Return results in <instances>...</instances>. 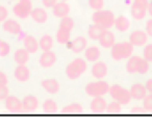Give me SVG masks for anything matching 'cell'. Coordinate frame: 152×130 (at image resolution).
Segmentation results:
<instances>
[{
	"label": "cell",
	"mask_w": 152,
	"mask_h": 130,
	"mask_svg": "<svg viewBox=\"0 0 152 130\" xmlns=\"http://www.w3.org/2000/svg\"><path fill=\"white\" fill-rule=\"evenodd\" d=\"M126 70L128 73L145 74L149 71V61L140 56H131L127 61Z\"/></svg>",
	"instance_id": "cell-1"
},
{
	"label": "cell",
	"mask_w": 152,
	"mask_h": 130,
	"mask_svg": "<svg viewBox=\"0 0 152 130\" xmlns=\"http://www.w3.org/2000/svg\"><path fill=\"white\" fill-rule=\"evenodd\" d=\"M133 52V45L130 42L118 43L112 47V57L115 61H122L131 56Z\"/></svg>",
	"instance_id": "cell-2"
},
{
	"label": "cell",
	"mask_w": 152,
	"mask_h": 130,
	"mask_svg": "<svg viewBox=\"0 0 152 130\" xmlns=\"http://www.w3.org/2000/svg\"><path fill=\"white\" fill-rule=\"evenodd\" d=\"M115 15L110 11H98L94 13L93 21L95 24L101 26L104 29L113 27L115 25Z\"/></svg>",
	"instance_id": "cell-3"
},
{
	"label": "cell",
	"mask_w": 152,
	"mask_h": 130,
	"mask_svg": "<svg viewBox=\"0 0 152 130\" xmlns=\"http://www.w3.org/2000/svg\"><path fill=\"white\" fill-rule=\"evenodd\" d=\"M110 94L112 98L115 101L119 102L121 105H126L131 101L132 97H131L130 91L126 90V88H122V86L115 84V85L110 88Z\"/></svg>",
	"instance_id": "cell-4"
},
{
	"label": "cell",
	"mask_w": 152,
	"mask_h": 130,
	"mask_svg": "<svg viewBox=\"0 0 152 130\" xmlns=\"http://www.w3.org/2000/svg\"><path fill=\"white\" fill-rule=\"evenodd\" d=\"M86 70H87V63L83 58H76L71 64H69L66 73L70 79L74 80L80 77L81 74L86 72Z\"/></svg>",
	"instance_id": "cell-5"
},
{
	"label": "cell",
	"mask_w": 152,
	"mask_h": 130,
	"mask_svg": "<svg viewBox=\"0 0 152 130\" xmlns=\"http://www.w3.org/2000/svg\"><path fill=\"white\" fill-rule=\"evenodd\" d=\"M86 92L89 96L92 97H100L107 94L110 92V85L106 81L100 80L97 82H91L86 88Z\"/></svg>",
	"instance_id": "cell-6"
},
{
	"label": "cell",
	"mask_w": 152,
	"mask_h": 130,
	"mask_svg": "<svg viewBox=\"0 0 152 130\" xmlns=\"http://www.w3.org/2000/svg\"><path fill=\"white\" fill-rule=\"evenodd\" d=\"M148 0H133L131 7V16L135 20H142L145 18L148 9Z\"/></svg>",
	"instance_id": "cell-7"
},
{
	"label": "cell",
	"mask_w": 152,
	"mask_h": 130,
	"mask_svg": "<svg viewBox=\"0 0 152 130\" xmlns=\"http://www.w3.org/2000/svg\"><path fill=\"white\" fill-rule=\"evenodd\" d=\"M32 12V3L30 0H20L14 7V14L20 19H27Z\"/></svg>",
	"instance_id": "cell-8"
},
{
	"label": "cell",
	"mask_w": 152,
	"mask_h": 130,
	"mask_svg": "<svg viewBox=\"0 0 152 130\" xmlns=\"http://www.w3.org/2000/svg\"><path fill=\"white\" fill-rule=\"evenodd\" d=\"M148 40V34L147 32L142 31V30H137V31H133L130 34V38L129 41L133 46H143L147 43Z\"/></svg>",
	"instance_id": "cell-9"
},
{
	"label": "cell",
	"mask_w": 152,
	"mask_h": 130,
	"mask_svg": "<svg viewBox=\"0 0 152 130\" xmlns=\"http://www.w3.org/2000/svg\"><path fill=\"white\" fill-rule=\"evenodd\" d=\"M99 43L104 48H112L115 45V36L112 31L105 29L99 38Z\"/></svg>",
	"instance_id": "cell-10"
},
{
	"label": "cell",
	"mask_w": 152,
	"mask_h": 130,
	"mask_svg": "<svg viewBox=\"0 0 152 130\" xmlns=\"http://www.w3.org/2000/svg\"><path fill=\"white\" fill-rule=\"evenodd\" d=\"M5 107L9 110L14 111V112H19L22 110L23 106H22V102L15 96H9L5 99Z\"/></svg>",
	"instance_id": "cell-11"
},
{
	"label": "cell",
	"mask_w": 152,
	"mask_h": 130,
	"mask_svg": "<svg viewBox=\"0 0 152 130\" xmlns=\"http://www.w3.org/2000/svg\"><path fill=\"white\" fill-rule=\"evenodd\" d=\"M130 94H131V97H132L133 99H135V100H143L146 97V95H147V90H146L145 85L137 83L131 86Z\"/></svg>",
	"instance_id": "cell-12"
},
{
	"label": "cell",
	"mask_w": 152,
	"mask_h": 130,
	"mask_svg": "<svg viewBox=\"0 0 152 130\" xmlns=\"http://www.w3.org/2000/svg\"><path fill=\"white\" fill-rule=\"evenodd\" d=\"M94 77L97 79H102L106 76L107 74V66L103 61H98L93 66V70H92Z\"/></svg>",
	"instance_id": "cell-13"
},
{
	"label": "cell",
	"mask_w": 152,
	"mask_h": 130,
	"mask_svg": "<svg viewBox=\"0 0 152 130\" xmlns=\"http://www.w3.org/2000/svg\"><path fill=\"white\" fill-rule=\"evenodd\" d=\"M56 61V55L50 51H44L40 58V65L44 68H49L53 66Z\"/></svg>",
	"instance_id": "cell-14"
},
{
	"label": "cell",
	"mask_w": 152,
	"mask_h": 130,
	"mask_svg": "<svg viewBox=\"0 0 152 130\" xmlns=\"http://www.w3.org/2000/svg\"><path fill=\"white\" fill-rule=\"evenodd\" d=\"M70 7L66 2H58L53 7V14L57 18H65L69 15Z\"/></svg>",
	"instance_id": "cell-15"
},
{
	"label": "cell",
	"mask_w": 152,
	"mask_h": 130,
	"mask_svg": "<svg viewBox=\"0 0 152 130\" xmlns=\"http://www.w3.org/2000/svg\"><path fill=\"white\" fill-rule=\"evenodd\" d=\"M22 106H23L24 110H27V111L36 110L39 106V101L34 96L28 95L22 101Z\"/></svg>",
	"instance_id": "cell-16"
},
{
	"label": "cell",
	"mask_w": 152,
	"mask_h": 130,
	"mask_svg": "<svg viewBox=\"0 0 152 130\" xmlns=\"http://www.w3.org/2000/svg\"><path fill=\"white\" fill-rule=\"evenodd\" d=\"M15 77L19 81H27L30 77V72L25 65H19L15 70Z\"/></svg>",
	"instance_id": "cell-17"
},
{
	"label": "cell",
	"mask_w": 152,
	"mask_h": 130,
	"mask_svg": "<svg viewBox=\"0 0 152 130\" xmlns=\"http://www.w3.org/2000/svg\"><path fill=\"white\" fill-rule=\"evenodd\" d=\"M106 101L102 98V96L100 97H95L93 101L91 103V109L95 112H103L104 110H106Z\"/></svg>",
	"instance_id": "cell-18"
},
{
	"label": "cell",
	"mask_w": 152,
	"mask_h": 130,
	"mask_svg": "<svg viewBox=\"0 0 152 130\" xmlns=\"http://www.w3.org/2000/svg\"><path fill=\"white\" fill-rule=\"evenodd\" d=\"M3 29L13 34H19L22 32L21 26L15 20H7V21H5L4 24H3Z\"/></svg>",
	"instance_id": "cell-19"
},
{
	"label": "cell",
	"mask_w": 152,
	"mask_h": 130,
	"mask_svg": "<svg viewBox=\"0 0 152 130\" xmlns=\"http://www.w3.org/2000/svg\"><path fill=\"white\" fill-rule=\"evenodd\" d=\"M39 46L40 44L32 36H27L24 40V47L29 53H36L39 49Z\"/></svg>",
	"instance_id": "cell-20"
},
{
	"label": "cell",
	"mask_w": 152,
	"mask_h": 130,
	"mask_svg": "<svg viewBox=\"0 0 152 130\" xmlns=\"http://www.w3.org/2000/svg\"><path fill=\"white\" fill-rule=\"evenodd\" d=\"M42 86L49 93V94H56L59 91V83L55 79L43 80Z\"/></svg>",
	"instance_id": "cell-21"
},
{
	"label": "cell",
	"mask_w": 152,
	"mask_h": 130,
	"mask_svg": "<svg viewBox=\"0 0 152 130\" xmlns=\"http://www.w3.org/2000/svg\"><path fill=\"white\" fill-rule=\"evenodd\" d=\"M86 47H87V40H86L83 37H78V38H76L71 45L72 51L75 53L83 52V51L86 49Z\"/></svg>",
	"instance_id": "cell-22"
},
{
	"label": "cell",
	"mask_w": 152,
	"mask_h": 130,
	"mask_svg": "<svg viewBox=\"0 0 152 130\" xmlns=\"http://www.w3.org/2000/svg\"><path fill=\"white\" fill-rule=\"evenodd\" d=\"M30 16H31L32 19L36 22H38V23H45V22L47 21V19H48V15H47L46 12L43 9H39V7L38 9H32L31 15Z\"/></svg>",
	"instance_id": "cell-23"
},
{
	"label": "cell",
	"mask_w": 152,
	"mask_h": 130,
	"mask_svg": "<svg viewBox=\"0 0 152 130\" xmlns=\"http://www.w3.org/2000/svg\"><path fill=\"white\" fill-rule=\"evenodd\" d=\"M29 59V52L26 49H19L15 53V61L18 65H25Z\"/></svg>",
	"instance_id": "cell-24"
},
{
	"label": "cell",
	"mask_w": 152,
	"mask_h": 130,
	"mask_svg": "<svg viewBox=\"0 0 152 130\" xmlns=\"http://www.w3.org/2000/svg\"><path fill=\"white\" fill-rule=\"evenodd\" d=\"M115 25H116V28L119 31H126L129 28V26H130V22L126 17L120 16V17L115 20Z\"/></svg>",
	"instance_id": "cell-25"
},
{
	"label": "cell",
	"mask_w": 152,
	"mask_h": 130,
	"mask_svg": "<svg viewBox=\"0 0 152 130\" xmlns=\"http://www.w3.org/2000/svg\"><path fill=\"white\" fill-rule=\"evenodd\" d=\"M70 37H71V31L70 30L59 27L58 31L56 34V40L59 44H67L70 40Z\"/></svg>",
	"instance_id": "cell-26"
},
{
	"label": "cell",
	"mask_w": 152,
	"mask_h": 130,
	"mask_svg": "<svg viewBox=\"0 0 152 130\" xmlns=\"http://www.w3.org/2000/svg\"><path fill=\"white\" fill-rule=\"evenodd\" d=\"M104 28H102L101 26L97 25V24H94V25H91L89 28V37L94 41L99 40L100 36L102 34V32L104 31Z\"/></svg>",
	"instance_id": "cell-27"
},
{
	"label": "cell",
	"mask_w": 152,
	"mask_h": 130,
	"mask_svg": "<svg viewBox=\"0 0 152 130\" xmlns=\"http://www.w3.org/2000/svg\"><path fill=\"white\" fill-rule=\"evenodd\" d=\"M86 57H87L88 61H96L99 59L100 57V50L99 48L97 47L93 46V47H90L86 50Z\"/></svg>",
	"instance_id": "cell-28"
},
{
	"label": "cell",
	"mask_w": 152,
	"mask_h": 130,
	"mask_svg": "<svg viewBox=\"0 0 152 130\" xmlns=\"http://www.w3.org/2000/svg\"><path fill=\"white\" fill-rule=\"evenodd\" d=\"M83 110V106L78 103H74V104H70L68 106L64 107L61 112L68 113V115H75V113H81Z\"/></svg>",
	"instance_id": "cell-29"
},
{
	"label": "cell",
	"mask_w": 152,
	"mask_h": 130,
	"mask_svg": "<svg viewBox=\"0 0 152 130\" xmlns=\"http://www.w3.org/2000/svg\"><path fill=\"white\" fill-rule=\"evenodd\" d=\"M53 46L52 38L48 34H45L40 41V47L43 51H50Z\"/></svg>",
	"instance_id": "cell-30"
},
{
	"label": "cell",
	"mask_w": 152,
	"mask_h": 130,
	"mask_svg": "<svg viewBox=\"0 0 152 130\" xmlns=\"http://www.w3.org/2000/svg\"><path fill=\"white\" fill-rule=\"evenodd\" d=\"M43 108L47 113H55L57 111V105L52 99H48V100L45 101Z\"/></svg>",
	"instance_id": "cell-31"
},
{
	"label": "cell",
	"mask_w": 152,
	"mask_h": 130,
	"mask_svg": "<svg viewBox=\"0 0 152 130\" xmlns=\"http://www.w3.org/2000/svg\"><path fill=\"white\" fill-rule=\"evenodd\" d=\"M59 27L65 28V29L72 31V29H73V27H74L73 19H72V18H70V17H68V16H67V17H65V18H63V19H61V24H59Z\"/></svg>",
	"instance_id": "cell-32"
},
{
	"label": "cell",
	"mask_w": 152,
	"mask_h": 130,
	"mask_svg": "<svg viewBox=\"0 0 152 130\" xmlns=\"http://www.w3.org/2000/svg\"><path fill=\"white\" fill-rule=\"evenodd\" d=\"M106 111H107L108 113H119L121 111V104L119 102H117V101H115V102H112L110 104L107 105V107H106Z\"/></svg>",
	"instance_id": "cell-33"
},
{
	"label": "cell",
	"mask_w": 152,
	"mask_h": 130,
	"mask_svg": "<svg viewBox=\"0 0 152 130\" xmlns=\"http://www.w3.org/2000/svg\"><path fill=\"white\" fill-rule=\"evenodd\" d=\"M143 106L147 111H152V94H147L143 99Z\"/></svg>",
	"instance_id": "cell-34"
},
{
	"label": "cell",
	"mask_w": 152,
	"mask_h": 130,
	"mask_svg": "<svg viewBox=\"0 0 152 130\" xmlns=\"http://www.w3.org/2000/svg\"><path fill=\"white\" fill-rule=\"evenodd\" d=\"M144 58L149 63H152V44H148L144 49Z\"/></svg>",
	"instance_id": "cell-35"
},
{
	"label": "cell",
	"mask_w": 152,
	"mask_h": 130,
	"mask_svg": "<svg viewBox=\"0 0 152 130\" xmlns=\"http://www.w3.org/2000/svg\"><path fill=\"white\" fill-rule=\"evenodd\" d=\"M89 4L92 9H96V11H100L103 7L104 1L103 0H89Z\"/></svg>",
	"instance_id": "cell-36"
},
{
	"label": "cell",
	"mask_w": 152,
	"mask_h": 130,
	"mask_svg": "<svg viewBox=\"0 0 152 130\" xmlns=\"http://www.w3.org/2000/svg\"><path fill=\"white\" fill-rule=\"evenodd\" d=\"M10 51H11L10 45L2 41V43L0 45V56H7L10 53Z\"/></svg>",
	"instance_id": "cell-37"
},
{
	"label": "cell",
	"mask_w": 152,
	"mask_h": 130,
	"mask_svg": "<svg viewBox=\"0 0 152 130\" xmlns=\"http://www.w3.org/2000/svg\"><path fill=\"white\" fill-rule=\"evenodd\" d=\"M10 96V90L7 85H0V100H5Z\"/></svg>",
	"instance_id": "cell-38"
},
{
	"label": "cell",
	"mask_w": 152,
	"mask_h": 130,
	"mask_svg": "<svg viewBox=\"0 0 152 130\" xmlns=\"http://www.w3.org/2000/svg\"><path fill=\"white\" fill-rule=\"evenodd\" d=\"M9 16V12L4 7H0V22L5 21V19Z\"/></svg>",
	"instance_id": "cell-39"
},
{
	"label": "cell",
	"mask_w": 152,
	"mask_h": 130,
	"mask_svg": "<svg viewBox=\"0 0 152 130\" xmlns=\"http://www.w3.org/2000/svg\"><path fill=\"white\" fill-rule=\"evenodd\" d=\"M146 109L143 107H133L132 109H131V112L134 113V115H143V113L146 112Z\"/></svg>",
	"instance_id": "cell-40"
},
{
	"label": "cell",
	"mask_w": 152,
	"mask_h": 130,
	"mask_svg": "<svg viewBox=\"0 0 152 130\" xmlns=\"http://www.w3.org/2000/svg\"><path fill=\"white\" fill-rule=\"evenodd\" d=\"M146 32H147L148 36L152 38V19L147 21V24H146Z\"/></svg>",
	"instance_id": "cell-41"
},
{
	"label": "cell",
	"mask_w": 152,
	"mask_h": 130,
	"mask_svg": "<svg viewBox=\"0 0 152 130\" xmlns=\"http://www.w3.org/2000/svg\"><path fill=\"white\" fill-rule=\"evenodd\" d=\"M57 3V0H43V4L46 7H53Z\"/></svg>",
	"instance_id": "cell-42"
},
{
	"label": "cell",
	"mask_w": 152,
	"mask_h": 130,
	"mask_svg": "<svg viewBox=\"0 0 152 130\" xmlns=\"http://www.w3.org/2000/svg\"><path fill=\"white\" fill-rule=\"evenodd\" d=\"M9 80H7V77L3 72H0V85H7Z\"/></svg>",
	"instance_id": "cell-43"
},
{
	"label": "cell",
	"mask_w": 152,
	"mask_h": 130,
	"mask_svg": "<svg viewBox=\"0 0 152 130\" xmlns=\"http://www.w3.org/2000/svg\"><path fill=\"white\" fill-rule=\"evenodd\" d=\"M145 88H146V90H147V92H149L150 94H152V78L146 82Z\"/></svg>",
	"instance_id": "cell-44"
},
{
	"label": "cell",
	"mask_w": 152,
	"mask_h": 130,
	"mask_svg": "<svg viewBox=\"0 0 152 130\" xmlns=\"http://www.w3.org/2000/svg\"><path fill=\"white\" fill-rule=\"evenodd\" d=\"M148 13H149V15L152 17V0L149 2V4H148Z\"/></svg>",
	"instance_id": "cell-45"
},
{
	"label": "cell",
	"mask_w": 152,
	"mask_h": 130,
	"mask_svg": "<svg viewBox=\"0 0 152 130\" xmlns=\"http://www.w3.org/2000/svg\"><path fill=\"white\" fill-rule=\"evenodd\" d=\"M1 43H2V41H1V40H0V45H1Z\"/></svg>",
	"instance_id": "cell-46"
},
{
	"label": "cell",
	"mask_w": 152,
	"mask_h": 130,
	"mask_svg": "<svg viewBox=\"0 0 152 130\" xmlns=\"http://www.w3.org/2000/svg\"><path fill=\"white\" fill-rule=\"evenodd\" d=\"M61 1H67V0H61Z\"/></svg>",
	"instance_id": "cell-47"
}]
</instances>
